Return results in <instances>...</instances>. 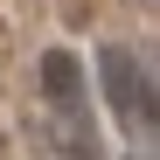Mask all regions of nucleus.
<instances>
[{"label":"nucleus","instance_id":"1","mask_svg":"<svg viewBox=\"0 0 160 160\" xmlns=\"http://www.w3.org/2000/svg\"><path fill=\"white\" fill-rule=\"evenodd\" d=\"M98 91L112 104V125L125 132H146V104H153V77L139 70V56L118 42H98Z\"/></svg>","mask_w":160,"mask_h":160},{"label":"nucleus","instance_id":"2","mask_svg":"<svg viewBox=\"0 0 160 160\" xmlns=\"http://www.w3.org/2000/svg\"><path fill=\"white\" fill-rule=\"evenodd\" d=\"M42 98L56 104L63 118L84 112V70H77V56H63V49H49V56H42Z\"/></svg>","mask_w":160,"mask_h":160},{"label":"nucleus","instance_id":"3","mask_svg":"<svg viewBox=\"0 0 160 160\" xmlns=\"http://www.w3.org/2000/svg\"><path fill=\"white\" fill-rule=\"evenodd\" d=\"M153 160H160V146H153Z\"/></svg>","mask_w":160,"mask_h":160}]
</instances>
